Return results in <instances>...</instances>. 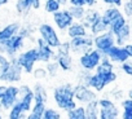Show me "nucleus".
Returning <instances> with one entry per match:
<instances>
[{
    "label": "nucleus",
    "mask_w": 132,
    "mask_h": 119,
    "mask_svg": "<svg viewBox=\"0 0 132 119\" xmlns=\"http://www.w3.org/2000/svg\"><path fill=\"white\" fill-rule=\"evenodd\" d=\"M53 100L60 110L70 111L74 110L78 105L74 100V86L70 83H65L53 89Z\"/></svg>",
    "instance_id": "obj_1"
},
{
    "label": "nucleus",
    "mask_w": 132,
    "mask_h": 119,
    "mask_svg": "<svg viewBox=\"0 0 132 119\" xmlns=\"http://www.w3.org/2000/svg\"><path fill=\"white\" fill-rule=\"evenodd\" d=\"M22 73L23 71L17 64L16 57H12L5 65L0 66V82L9 83V84L18 83L22 79Z\"/></svg>",
    "instance_id": "obj_2"
},
{
    "label": "nucleus",
    "mask_w": 132,
    "mask_h": 119,
    "mask_svg": "<svg viewBox=\"0 0 132 119\" xmlns=\"http://www.w3.org/2000/svg\"><path fill=\"white\" fill-rule=\"evenodd\" d=\"M53 60H54V62L57 64L60 70H62V71H70L71 70V67H73V58H71L69 40L61 41V44L58 45Z\"/></svg>",
    "instance_id": "obj_3"
},
{
    "label": "nucleus",
    "mask_w": 132,
    "mask_h": 119,
    "mask_svg": "<svg viewBox=\"0 0 132 119\" xmlns=\"http://www.w3.org/2000/svg\"><path fill=\"white\" fill-rule=\"evenodd\" d=\"M16 61L20 65V67L22 69L23 73L26 74H32L34 69H35V64L39 62L38 58V50L35 47L29 48L21 53H18L16 56Z\"/></svg>",
    "instance_id": "obj_4"
},
{
    "label": "nucleus",
    "mask_w": 132,
    "mask_h": 119,
    "mask_svg": "<svg viewBox=\"0 0 132 119\" xmlns=\"http://www.w3.org/2000/svg\"><path fill=\"white\" fill-rule=\"evenodd\" d=\"M23 45H25V39L17 34L9 40L0 43V53L8 58H12V57H16L18 53H21V49L23 48Z\"/></svg>",
    "instance_id": "obj_5"
},
{
    "label": "nucleus",
    "mask_w": 132,
    "mask_h": 119,
    "mask_svg": "<svg viewBox=\"0 0 132 119\" xmlns=\"http://www.w3.org/2000/svg\"><path fill=\"white\" fill-rule=\"evenodd\" d=\"M102 57L104 56L98 50H96V49L92 48L88 52H86V53H83V54L79 56V64H80V66H82V69L84 71L91 73V71L96 70V67L100 65Z\"/></svg>",
    "instance_id": "obj_6"
},
{
    "label": "nucleus",
    "mask_w": 132,
    "mask_h": 119,
    "mask_svg": "<svg viewBox=\"0 0 132 119\" xmlns=\"http://www.w3.org/2000/svg\"><path fill=\"white\" fill-rule=\"evenodd\" d=\"M39 31V35H40V39L48 45L51 47L52 49H57L58 45L61 44V39L56 31V29L51 25V23H42L38 29Z\"/></svg>",
    "instance_id": "obj_7"
},
{
    "label": "nucleus",
    "mask_w": 132,
    "mask_h": 119,
    "mask_svg": "<svg viewBox=\"0 0 132 119\" xmlns=\"http://www.w3.org/2000/svg\"><path fill=\"white\" fill-rule=\"evenodd\" d=\"M17 104L20 105V107L22 109V111L25 114H29L32 109L34 105V93H32V88L27 84H22L18 87V100Z\"/></svg>",
    "instance_id": "obj_8"
},
{
    "label": "nucleus",
    "mask_w": 132,
    "mask_h": 119,
    "mask_svg": "<svg viewBox=\"0 0 132 119\" xmlns=\"http://www.w3.org/2000/svg\"><path fill=\"white\" fill-rule=\"evenodd\" d=\"M93 45L96 50H98L102 56H105L115 45V38L111 32L105 31L97 36H93Z\"/></svg>",
    "instance_id": "obj_9"
},
{
    "label": "nucleus",
    "mask_w": 132,
    "mask_h": 119,
    "mask_svg": "<svg viewBox=\"0 0 132 119\" xmlns=\"http://www.w3.org/2000/svg\"><path fill=\"white\" fill-rule=\"evenodd\" d=\"M69 44H70V52H73L75 54H83V53L88 52L89 49H92V47H93V36L92 35H87V36H83V38L70 39Z\"/></svg>",
    "instance_id": "obj_10"
},
{
    "label": "nucleus",
    "mask_w": 132,
    "mask_h": 119,
    "mask_svg": "<svg viewBox=\"0 0 132 119\" xmlns=\"http://www.w3.org/2000/svg\"><path fill=\"white\" fill-rule=\"evenodd\" d=\"M74 100L80 102L82 106L88 105L93 101H96V92L92 91L91 88L83 86V84H77L74 86Z\"/></svg>",
    "instance_id": "obj_11"
},
{
    "label": "nucleus",
    "mask_w": 132,
    "mask_h": 119,
    "mask_svg": "<svg viewBox=\"0 0 132 119\" xmlns=\"http://www.w3.org/2000/svg\"><path fill=\"white\" fill-rule=\"evenodd\" d=\"M18 100V87L14 84H9L5 87V91L0 100V107L4 110H11L14 104H17Z\"/></svg>",
    "instance_id": "obj_12"
},
{
    "label": "nucleus",
    "mask_w": 132,
    "mask_h": 119,
    "mask_svg": "<svg viewBox=\"0 0 132 119\" xmlns=\"http://www.w3.org/2000/svg\"><path fill=\"white\" fill-rule=\"evenodd\" d=\"M53 16V22L56 25V27L60 30V31H66L73 23H74V20L70 14V12L66 9H61L58 11L57 13L52 14Z\"/></svg>",
    "instance_id": "obj_13"
},
{
    "label": "nucleus",
    "mask_w": 132,
    "mask_h": 119,
    "mask_svg": "<svg viewBox=\"0 0 132 119\" xmlns=\"http://www.w3.org/2000/svg\"><path fill=\"white\" fill-rule=\"evenodd\" d=\"M36 50H38V58H39V62H45V64H48V62H51L52 60L54 58V54H56V52H54V49H52L51 47H48L40 38H38L36 39Z\"/></svg>",
    "instance_id": "obj_14"
},
{
    "label": "nucleus",
    "mask_w": 132,
    "mask_h": 119,
    "mask_svg": "<svg viewBox=\"0 0 132 119\" xmlns=\"http://www.w3.org/2000/svg\"><path fill=\"white\" fill-rule=\"evenodd\" d=\"M105 57H108L110 61H115V62H126L127 60L129 58L126 48H122L119 45H114L106 54Z\"/></svg>",
    "instance_id": "obj_15"
},
{
    "label": "nucleus",
    "mask_w": 132,
    "mask_h": 119,
    "mask_svg": "<svg viewBox=\"0 0 132 119\" xmlns=\"http://www.w3.org/2000/svg\"><path fill=\"white\" fill-rule=\"evenodd\" d=\"M20 29H21V25L17 23V22L9 23L5 27H3L0 30V43H4V41L9 40L11 38H13L14 35H17Z\"/></svg>",
    "instance_id": "obj_16"
},
{
    "label": "nucleus",
    "mask_w": 132,
    "mask_h": 119,
    "mask_svg": "<svg viewBox=\"0 0 132 119\" xmlns=\"http://www.w3.org/2000/svg\"><path fill=\"white\" fill-rule=\"evenodd\" d=\"M100 18H101V14H100L95 8H88V9H86L84 17H83V20H82L80 22H82V25L88 30V29H89L95 22H97Z\"/></svg>",
    "instance_id": "obj_17"
},
{
    "label": "nucleus",
    "mask_w": 132,
    "mask_h": 119,
    "mask_svg": "<svg viewBox=\"0 0 132 119\" xmlns=\"http://www.w3.org/2000/svg\"><path fill=\"white\" fill-rule=\"evenodd\" d=\"M68 36L70 39H75V38H83V36H87L88 35V30L82 25V22H74L68 30Z\"/></svg>",
    "instance_id": "obj_18"
},
{
    "label": "nucleus",
    "mask_w": 132,
    "mask_h": 119,
    "mask_svg": "<svg viewBox=\"0 0 132 119\" xmlns=\"http://www.w3.org/2000/svg\"><path fill=\"white\" fill-rule=\"evenodd\" d=\"M119 17H122V13L118 11V8H109L106 9L102 14H101V21L104 22V25L106 27H109L115 20H118Z\"/></svg>",
    "instance_id": "obj_19"
},
{
    "label": "nucleus",
    "mask_w": 132,
    "mask_h": 119,
    "mask_svg": "<svg viewBox=\"0 0 132 119\" xmlns=\"http://www.w3.org/2000/svg\"><path fill=\"white\" fill-rule=\"evenodd\" d=\"M32 93H34V104H44V105L47 104L48 95L43 84L36 83L32 88Z\"/></svg>",
    "instance_id": "obj_20"
},
{
    "label": "nucleus",
    "mask_w": 132,
    "mask_h": 119,
    "mask_svg": "<svg viewBox=\"0 0 132 119\" xmlns=\"http://www.w3.org/2000/svg\"><path fill=\"white\" fill-rule=\"evenodd\" d=\"M118 115H119V113L114 104H111L106 107H101L98 110V119H118Z\"/></svg>",
    "instance_id": "obj_21"
},
{
    "label": "nucleus",
    "mask_w": 132,
    "mask_h": 119,
    "mask_svg": "<svg viewBox=\"0 0 132 119\" xmlns=\"http://www.w3.org/2000/svg\"><path fill=\"white\" fill-rule=\"evenodd\" d=\"M32 9V0H20L16 2V11L21 16H27Z\"/></svg>",
    "instance_id": "obj_22"
},
{
    "label": "nucleus",
    "mask_w": 132,
    "mask_h": 119,
    "mask_svg": "<svg viewBox=\"0 0 132 119\" xmlns=\"http://www.w3.org/2000/svg\"><path fill=\"white\" fill-rule=\"evenodd\" d=\"M98 105H97V100L86 105L84 106V115L86 119H98Z\"/></svg>",
    "instance_id": "obj_23"
},
{
    "label": "nucleus",
    "mask_w": 132,
    "mask_h": 119,
    "mask_svg": "<svg viewBox=\"0 0 132 119\" xmlns=\"http://www.w3.org/2000/svg\"><path fill=\"white\" fill-rule=\"evenodd\" d=\"M45 107L47 106L44 104H34L31 111L29 114H26V118L25 119H42Z\"/></svg>",
    "instance_id": "obj_24"
},
{
    "label": "nucleus",
    "mask_w": 132,
    "mask_h": 119,
    "mask_svg": "<svg viewBox=\"0 0 132 119\" xmlns=\"http://www.w3.org/2000/svg\"><path fill=\"white\" fill-rule=\"evenodd\" d=\"M43 4H44V11L47 13H51V14H54L58 11L62 9V5H61L60 0H45Z\"/></svg>",
    "instance_id": "obj_25"
},
{
    "label": "nucleus",
    "mask_w": 132,
    "mask_h": 119,
    "mask_svg": "<svg viewBox=\"0 0 132 119\" xmlns=\"http://www.w3.org/2000/svg\"><path fill=\"white\" fill-rule=\"evenodd\" d=\"M25 118H26V114L22 111L18 104H14L12 109L8 111V119H25Z\"/></svg>",
    "instance_id": "obj_26"
},
{
    "label": "nucleus",
    "mask_w": 132,
    "mask_h": 119,
    "mask_svg": "<svg viewBox=\"0 0 132 119\" xmlns=\"http://www.w3.org/2000/svg\"><path fill=\"white\" fill-rule=\"evenodd\" d=\"M66 115H68L66 119H86L84 106H77L74 110H70L66 113Z\"/></svg>",
    "instance_id": "obj_27"
},
{
    "label": "nucleus",
    "mask_w": 132,
    "mask_h": 119,
    "mask_svg": "<svg viewBox=\"0 0 132 119\" xmlns=\"http://www.w3.org/2000/svg\"><path fill=\"white\" fill-rule=\"evenodd\" d=\"M105 31H108V27L104 25V22L101 21V18H100L97 22H95V23L89 27V32H91V35H95V36H97V35L105 32Z\"/></svg>",
    "instance_id": "obj_28"
},
{
    "label": "nucleus",
    "mask_w": 132,
    "mask_h": 119,
    "mask_svg": "<svg viewBox=\"0 0 132 119\" xmlns=\"http://www.w3.org/2000/svg\"><path fill=\"white\" fill-rule=\"evenodd\" d=\"M68 11L70 12L74 22H80L84 17V13H86V8H74V7H69Z\"/></svg>",
    "instance_id": "obj_29"
},
{
    "label": "nucleus",
    "mask_w": 132,
    "mask_h": 119,
    "mask_svg": "<svg viewBox=\"0 0 132 119\" xmlns=\"http://www.w3.org/2000/svg\"><path fill=\"white\" fill-rule=\"evenodd\" d=\"M42 119H61V113L53 107H45Z\"/></svg>",
    "instance_id": "obj_30"
},
{
    "label": "nucleus",
    "mask_w": 132,
    "mask_h": 119,
    "mask_svg": "<svg viewBox=\"0 0 132 119\" xmlns=\"http://www.w3.org/2000/svg\"><path fill=\"white\" fill-rule=\"evenodd\" d=\"M45 71H47V75H49V76H56V75L58 74L60 69H58V66H57V64H56L54 61H51V62L47 64Z\"/></svg>",
    "instance_id": "obj_31"
},
{
    "label": "nucleus",
    "mask_w": 132,
    "mask_h": 119,
    "mask_svg": "<svg viewBox=\"0 0 132 119\" xmlns=\"http://www.w3.org/2000/svg\"><path fill=\"white\" fill-rule=\"evenodd\" d=\"M32 32H34V30L31 29V26H23V27L20 29L18 35L22 36L23 39H27V38H30V36L32 35Z\"/></svg>",
    "instance_id": "obj_32"
},
{
    "label": "nucleus",
    "mask_w": 132,
    "mask_h": 119,
    "mask_svg": "<svg viewBox=\"0 0 132 119\" xmlns=\"http://www.w3.org/2000/svg\"><path fill=\"white\" fill-rule=\"evenodd\" d=\"M32 74H34L35 79H44V78H47V76H48V75H47L45 69H42V67H39V69H34Z\"/></svg>",
    "instance_id": "obj_33"
},
{
    "label": "nucleus",
    "mask_w": 132,
    "mask_h": 119,
    "mask_svg": "<svg viewBox=\"0 0 132 119\" xmlns=\"http://www.w3.org/2000/svg\"><path fill=\"white\" fill-rule=\"evenodd\" d=\"M68 4L74 8H84L86 7V0H69Z\"/></svg>",
    "instance_id": "obj_34"
},
{
    "label": "nucleus",
    "mask_w": 132,
    "mask_h": 119,
    "mask_svg": "<svg viewBox=\"0 0 132 119\" xmlns=\"http://www.w3.org/2000/svg\"><path fill=\"white\" fill-rule=\"evenodd\" d=\"M124 12L127 16H132V2L124 4Z\"/></svg>",
    "instance_id": "obj_35"
},
{
    "label": "nucleus",
    "mask_w": 132,
    "mask_h": 119,
    "mask_svg": "<svg viewBox=\"0 0 132 119\" xmlns=\"http://www.w3.org/2000/svg\"><path fill=\"white\" fill-rule=\"evenodd\" d=\"M104 3L108 5H115V7L122 5V2H119V0H104Z\"/></svg>",
    "instance_id": "obj_36"
},
{
    "label": "nucleus",
    "mask_w": 132,
    "mask_h": 119,
    "mask_svg": "<svg viewBox=\"0 0 132 119\" xmlns=\"http://www.w3.org/2000/svg\"><path fill=\"white\" fill-rule=\"evenodd\" d=\"M43 5V3L40 0H32V9H39Z\"/></svg>",
    "instance_id": "obj_37"
},
{
    "label": "nucleus",
    "mask_w": 132,
    "mask_h": 119,
    "mask_svg": "<svg viewBox=\"0 0 132 119\" xmlns=\"http://www.w3.org/2000/svg\"><path fill=\"white\" fill-rule=\"evenodd\" d=\"M96 4H97L96 0H86V7H88V8H93Z\"/></svg>",
    "instance_id": "obj_38"
},
{
    "label": "nucleus",
    "mask_w": 132,
    "mask_h": 119,
    "mask_svg": "<svg viewBox=\"0 0 132 119\" xmlns=\"http://www.w3.org/2000/svg\"><path fill=\"white\" fill-rule=\"evenodd\" d=\"M126 50H127L128 56L132 57V45H127V47H126Z\"/></svg>",
    "instance_id": "obj_39"
},
{
    "label": "nucleus",
    "mask_w": 132,
    "mask_h": 119,
    "mask_svg": "<svg viewBox=\"0 0 132 119\" xmlns=\"http://www.w3.org/2000/svg\"><path fill=\"white\" fill-rule=\"evenodd\" d=\"M5 87L7 86H2V84H0V100H2V96H3V93L5 91ZM0 109H2V107H0Z\"/></svg>",
    "instance_id": "obj_40"
},
{
    "label": "nucleus",
    "mask_w": 132,
    "mask_h": 119,
    "mask_svg": "<svg viewBox=\"0 0 132 119\" xmlns=\"http://www.w3.org/2000/svg\"><path fill=\"white\" fill-rule=\"evenodd\" d=\"M5 4H8V0H0V7L5 5Z\"/></svg>",
    "instance_id": "obj_41"
},
{
    "label": "nucleus",
    "mask_w": 132,
    "mask_h": 119,
    "mask_svg": "<svg viewBox=\"0 0 132 119\" xmlns=\"http://www.w3.org/2000/svg\"><path fill=\"white\" fill-rule=\"evenodd\" d=\"M0 119H3V115H2V113H0Z\"/></svg>",
    "instance_id": "obj_42"
}]
</instances>
